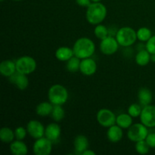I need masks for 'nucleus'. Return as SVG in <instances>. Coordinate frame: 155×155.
Here are the masks:
<instances>
[{"label":"nucleus","mask_w":155,"mask_h":155,"mask_svg":"<svg viewBox=\"0 0 155 155\" xmlns=\"http://www.w3.org/2000/svg\"><path fill=\"white\" fill-rule=\"evenodd\" d=\"M145 141L148 144L150 148H155V133H148L146 139H145Z\"/></svg>","instance_id":"473e14b6"},{"label":"nucleus","mask_w":155,"mask_h":155,"mask_svg":"<svg viewBox=\"0 0 155 155\" xmlns=\"http://www.w3.org/2000/svg\"><path fill=\"white\" fill-rule=\"evenodd\" d=\"M107 8L100 2H92L86 12V18L88 22L92 25L101 24L107 16Z\"/></svg>","instance_id":"f257e3e1"},{"label":"nucleus","mask_w":155,"mask_h":155,"mask_svg":"<svg viewBox=\"0 0 155 155\" xmlns=\"http://www.w3.org/2000/svg\"><path fill=\"white\" fill-rule=\"evenodd\" d=\"M27 133L35 139H39L45 136V128L43 124L36 120L29 121L27 125Z\"/></svg>","instance_id":"9b49d317"},{"label":"nucleus","mask_w":155,"mask_h":155,"mask_svg":"<svg viewBox=\"0 0 155 155\" xmlns=\"http://www.w3.org/2000/svg\"><path fill=\"white\" fill-rule=\"evenodd\" d=\"M151 61L155 63V54H151Z\"/></svg>","instance_id":"c9c22d12"},{"label":"nucleus","mask_w":155,"mask_h":155,"mask_svg":"<svg viewBox=\"0 0 155 155\" xmlns=\"http://www.w3.org/2000/svg\"><path fill=\"white\" fill-rule=\"evenodd\" d=\"M17 71L21 74L29 75L34 72L36 69V61L33 57L28 55L21 56L15 61Z\"/></svg>","instance_id":"39448f33"},{"label":"nucleus","mask_w":155,"mask_h":155,"mask_svg":"<svg viewBox=\"0 0 155 155\" xmlns=\"http://www.w3.org/2000/svg\"><path fill=\"white\" fill-rule=\"evenodd\" d=\"M0 1H1V2H3V1H4V0H0Z\"/></svg>","instance_id":"58836bf2"},{"label":"nucleus","mask_w":155,"mask_h":155,"mask_svg":"<svg viewBox=\"0 0 155 155\" xmlns=\"http://www.w3.org/2000/svg\"><path fill=\"white\" fill-rule=\"evenodd\" d=\"M15 138V131L8 127H2L0 130V139L5 143H11Z\"/></svg>","instance_id":"b1692460"},{"label":"nucleus","mask_w":155,"mask_h":155,"mask_svg":"<svg viewBox=\"0 0 155 155\" xmlns=\"http://www.w3.org/2000/svg\"><path fill=\"white\" fill-rule=\"evenodd\" d=\"M83 155H95V152L90 149H86L84 152L83 153Z\"/></svg>","instance_id":"f704fd0d"},{"label":"nucleus","mask_w":155,"mask_h":155,"mask_svg":"<svg viewBox=\"0 0 155 155\" xmlns=\"http://www.w3.org/2000/svg\"><path fill=\"white\" fill-rule=\"evenodd\" d=\"M148 135V127L143 124H133L127 131V137L130 141L134 142H139L142 140H145L147 136Z\"/></svg>","instance_id":"423d86ee"},{"label":"nucleus","mask_w":155,"mask_h":155,"mask_svg":"<svg viewBox=\"0 0 155 155\" xmlns=\"http://www.w3.org/2000/svg\"><path fill=\"white\" fill-rule=\"evenodd\" d=\"M26 74L16 71L9 77V81L20 90H25L29 86V80Z\"/></svg>","instance_id":"f8f14e48"},{"label":"nucleus","mask_w":155,"mask_h":155,"mask_svg":"<svg viewBox=\"0 0 155 155\" xmlns=\"http://www.w3.org/2000/svg\"><path fill=\"white\" fill-rule=\"evenodd\" d=\"M91 1H92V2H100L101 0H91Z\"/></svg>","instance_id":"e433bc0d"},{"label":"nucleus","mask_w":155,"mask_h":155,"mask_svg":"<svg viewBox=\"0 0 155 155\" xmlns=\"http://www.w3.org/2000/svg\"><path fill=\"white\" fill-rule=\"evenodd\" d=\"M74 55L82 59L91 58L95 53V45L93 41L87 37H81L77 39L73 46Z\"/></svg>","instance_id":"f03ea898"},{"label":"nucleus","mask_w":155,"mask_h":155,"mask_svg":"<svg viewBox=\"0 0 155 155\" xmlns=\"http://www.w3.org/2000/svg\"><path fill=\"white\" fill-rule=\"evenodd\" d=\"M119 45L116 38L112 36H108L105 39H101L99 48L102 54L105 55H111L117 51Z\"/></svg>","instance_id":"1a4fd4ad"},{"label":"nucleus","mask_w":155,"mask_h":155,"mask_svg":"<svg viewBox=\"0 0 155 155\" xmlns=\"http://www.w3.org/2000/svg\"><path fill=\"white\" fill-rule=\"evenodd\" d=\"M97 71V64L91 58L82 59L80 62V71L85 76H92Z\"/></svg>","instance_id":"ddd939ff"},{"label":"nucleus","mask_w":155,"mask_h":155,"mask_svg":"<svg viewBox=\"0 0 155 155\" xmlns=\"http://www.w3.org/2000/svg\"><path fill=\"white\" fill-rule=\"evenodd\" d=\"M145 48L151 54H155V36H152L147 41Z\"/></svg>","instance_id":"2f4dec72"},{"label":"nucleus","mask_w":155,"mask_h":155,"mask_svg":"<svg viewBox=\"0 0 155 155\" xmlns=\"http://www.w3.org/2000/svg\"><path fill=\"white\" fill-rule=\"evenodd\" d=\"M94 34L96 36L98 39H104L106 37H107L109 35V30L106 26L103 25V24H99L95 25V29H94Z\"/></svg>","instance_id":"a878e982"},{"label":"nucleus","mask_w":155,"mask_h":155,"mask_svg":"<svg viewBox=\"0 0 155 155\" xmlns=\"http://www.w3.org/2000/svg\"><path fill=\"white\" fill-rule=\"evenodd\" d=\"M27 130L23 127H18L15 129V139L18 140H24L27 136Z\"/></svg>","instance_id":"7c9ffc66"},{"label":"nucleus","mask_w":155,"mask_h":155,"mask_svg":"<svg viewBox=\"0 0 155 155\" xmlns=\"http://www.w3.org/2000/svg\"><path fill=\"white\" fill-rule=\"evenodd\" d=\"M52 151V142L46 137L36 139L33 151L36 155H49Z\"/></svg>","instance_id":"6e6552de"},{"label":"nucleus","mask_w":155,"mask_h":155,"mask_svg":"<svg viewBox=\"0 0 155 155\" xmlns=\"http://www.w3.org/2000/svg\"><path fill=\"white\" fill-rule=\"evenodd\" d=\"M153 99V95L151 91L148 88H141L138 92V100L139 101V104L142 106L149 105L151 104Z\"/></svg>","instance_id":"a211bd4d"},{"label":"nucleus","mask_w":155,"mask_h":155,"mask_svg":"<svg viewBox=\"0 0 155 155\" xmlns=\"http://www.w3.org/2000/svg\"><path fill=\"white\" fill-rule=\"evenodd\" d=\"M51 116L55 122L61 121L65 116V111L62 107V105H54Z\"/></svg>","instance_id":"cd10ccee"},{"label":"nucleus","mask_w":155,"mask_h":155,"mask_svg":"<svg viewBox=\"0 0 155 155\" xmlns=\"http://www.w3.org/2000/svg\"><path fill=\"white\" fill-rule=\"evenodd\" d=\"M13 1H16V2H20V1H22V0H13Z\"/></svg>","instance_id":"4c0bfd02"},{"label":"nucleus","mask_w":155,"mask_h":155,"mask_svg":"<svg viewBox=\"0 0 155 155\" xmlns=\"http://www.w3.org/2000/svg\"><path fill=\"white\" fill-rule=\"evenodd\" d=\"M115 38L120 45L129 47L133 45L137 39L136 31L130 27H124L120 28L115 34Z\"/></svg>","instance_id":"20e7f679"},{"label":"nucleus","mask_w":155,"mask_h":155,"mask_svg":"<svg viewBox=\"0 0 155 155\" xmlns=\"http://www.w3.org/2000/svg\"><path fill=\"white\" fill-rule=\"evenodd\" d=\"M61 133V129L60 126L56 123H51L45 127V136L52 142H55L58 140Z\"/></svg>","instance_id":"4468645a"},{"label":"nucleus","mask_w":155,"mask_h":155,"mask_svg":"<svg viewBox=\"0 0 155 155\" xmlns=\"http://www.w3.org/2000/svg\"><path fill=\"white\" fill-rule=\"evenodd\" d=\"M136 151L138 154H146L149 152L150 146L145 140L139 141V142H136Z\"/></svg>","instance_id":"c85d7f7f"},{"label":"nucleus","mask_w":155,"mask_h":155,"mask_svg":"<svg viewBox=\"0 0 155 155\" xmlns=\"http://www.w3.org/2000/svg\"><path fill=\"white\" fill-rule=\"evenodd\" d=\"M74 150L76 154H83V153L89 148V140L84 135H78L74 141Z\"/></svg>","instance_id":"2eb2a0df"},{"label":"nucleus","mask_w":155,"mask_h":155,"mask_svg":"<svg viewBox=\"0 0 155 155\" xmlns=\"http://www.w3.org/2000/svg\"><path fill=\"white\" fill-rule=\"evenodd\" d=\"M10 151L14 155H26L28 153V148L23 140L13 141L10 143Z\"/></svg>","instance_id":"f3484780"},{"label":"nucleus","mask_w":155,"mask_h":155,"mask_svg":"<svg viewBox=\"0 0 155 155\" xmlns=\"http://www.w3.org/2000/svg\"><path fill=\"white\" fill-rule=\"evenodd\" d=\"M137 39L141 42H147L152 36V32L148 27H141L136 31Z\"/></svg>","instance_id":"bb28decb"},{"label":"nucleus","mask_w":155,"mask_h":155,"mask_svg":"<svg viewBox=\"0 0 155 155\" xmlns=\"http://www.w3.org/2000/svg\"><path fill=\"white\" fill-rule=\"evenodd\" d=\"M91 0H76V2L78 5L81 6V7H89L90 5Z\"/></svg>","instance_id":"72a5a7b5"},{"label":"nucleus","mask_w":155,"mask_h":155,"mask_svg":"<svg viewBox=\"0 0 155 155\" xmlns=\"http://www.w3.org/2000/svg\"><path fill=\"white\" fill-rule=\"evenodd\" d=\"M133 118L129 114H120L117 117L116 124L122 129H129L133 125Z\"/></svg>","instance_id":"5701e85b"},{"label":"nucleus","mask_w":155,"mask_h":155,"mask_svg":"<svg viewBox=\"0 0 155 155\" xmlns=\"http://www.w3.org/2000/svg\"><path fill=\"white\" fill-rule=\"evenodd\" d=\"M135 60H136V63L139 66H146L151 61V54L147 51L146 48L139 50L136 54Z\"/></svg>","instance_id":"4be33fe9"},{"label":"nucleus","mask_w":155,"mask_h":155,"mask_svg":"<svg viewBox=\"0 0 155 155\" xmlns=\"http://www.w3.org/2000/svg\"><path fill=\"white\" fill-rule=\"evenodd\" d=\"M54 104H51L48 101H43L41 102L36 106V114L40 117H46L48 115H51L52 112Z\"/></svg>","instance_id":"412c9836"},{"label":"nucleus","mask_w":155,"mask_h":155,"mask_svg":"<svg viewBox=\"0 0 155 155\" xmlns=\"http://www.w3.org/2000/svg\"><path fill=\"white\" fill-rule=\"evenodd\" d=\"M16 71V64L12 61L5 60L0 64V73L4 77H11Z\"/></svg>","instance_id":"6ab92c4d"},{"label":"nucleus","mask_w":155,"mask_h":155,"mask_svg":"<svg viewBox=\"0 0 155 155\" xmlns=\"http://www.w3.org/2000/svg\"><path fill=\"white\" fill-rule=\"evenodd\" d=\"M48 98L54 105H63L68 99V92L62 85L54 84L48 89Z\"/></svg>","instance_id":"7ed1b4c3"},{"label":"nucleus","mask_w":155,"mask_h":155,"mask_svg":"<svg viewBox=\"0 0 155 155\" xmlns=\"http://www.w3.org/2000/svg\"><path fill=\"white\" fill-rule=\"evenodd\" d=\"M123 136H124L123 129L117 124L109 127L107 131V139L114 143L120 142L123 139Z\"/></svg>","instance_id":"dca6fc26"},{"label":"nucleus","mask_w":155,"mask_h":155,"mask_svg":"<svg viewBox=\"0 0 155 155\" xmlns=\"http://www.w3.org/2000/svg\"><path fill=\"white\" fill-rule=\"evenodd\" d=\"M74 55L73 48L68 46L59 47L55 51V57L60 61H68Z\"/></svg>","instance_id":"aec40b11"},{"label":"nucleus","mask_w":155,"mask_h":155,"mask_svg":"<svg viewBox=\"0 0 155 155\" xmlns=\"http://www.w3.org/2000/svg\"><path fill=\"white\" fill-rule=\"evenodd\" d=\"M141 106H142L141 104H136V103L130 104L127 110V113L133 117H138L140 116L141 113H142V108Z\"/></svg>","instance_id":"c756f323"},{"label":"nucleus","mask_w":155,"mask_h":155,"mask_svg":"<svg viewBox=\"0 0 155 155\" xmlns=\"http://www.w3.org/2000/svg\"><path fill=\"white\" fill-rule=\"evenodd\" d=\"M80 62H81V59L77 58V56L74 55L67 61V70L71 73L77 72V71H80Z\"/></svg>","instance_id":"393cba45"},{"label":"nucleus","mask_w":155,"mask_h":155,"mask_svg":"<svg viewBox=\"0 0 155 155\" xmlns=\"http://www.w3.org/2000/svg\"><path fill=\"white\" fill-rule=\"evenodd\" d=\"M140 120L148 128L155 127V105H147L143 107L141 113Z\"/></svg>","instance_id":"9d476101"},{"label":"nucleus","mask_w":155,"mask_h":155,"mask_svg":"<svg viewBox=\"0 0 155 155\" xmlns=\"http://www.w3.org/2000/svg\"><path fill=\"white\" fill-rule=\"evenodd\" d=\"M97 121L103 127L109 128L111 126L116 124L117 117L112 110L107 108L99 110L96 115Z\"/></svg>","instance_id":"0eeeda50"}]
</instances>
